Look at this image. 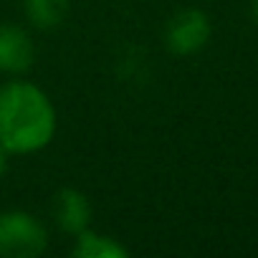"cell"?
<instances>
[{"mask_svg": "<svg viewBox=\"0 0 258 258\" xmlns=\"http://www.w3.org/2000/svg\"><path fill=\"white\" fill-rule=\"evenodd\" d=\"M36 63V41L18 23H0V74L23 76Z\"/></svg>", "mask_w": 258, "mask_h": 258, "instance_id": "cell-4", "label": "cell"}, {"mask_svg": "<svg viewBox=\"0 0 258 258\" xmlns=\"http://www.w3.org/2000/svg\"><path fill=\"white\" fill-rule=\"evenodd\" d=\"M58 129L53 99L28 79L0 84V147L11 157H26L46 150Z\"/></svg>", "mask_w": 258, "mask_h": 258, "instance_id": "cell-1", "label": "cell"}, {"mask_svg": "<svg viewBox=\"0 0 258 258\" xmlns=\"http://www.w3.org/2000/svg\"><path fill=\"white\" fill-rule=\"evenodd\" d=\"M91 215H94L91 200L79 187H61L53 195V218L66 235L74 238L81 230H86L91 225Z\"/></svg>", "mask_w": 258, "mask_h": 258, "instance_id": "cell-5", "label": "cell"}, {"mask_svg": "<svg viewBox=\"0 0 258 258\" xmlns=\"http://www.w3.org/2000/svg\"><path fill=\"white\" fill-rule=\"evenodd\" d=\"M71 8V0H23V13L36 31L58 28Z\"/></svg>", "mask_w": 258, "mask_h": 258, "instance_id": "cell-7", "label": "cell"}, {"mask_svg": "<svg viewBox=\"0 0 258 258\" xmlns=\"http://www.w3.org/2000/svg\"><path fill=\"white\" fill-rule=\"evenodd\" d=\"M71 255L74 258H129V248L114 235L86 228L79 235H74Z\"/></svg>", "mask_w": 258, "mask_h": 258, "instance_id": "cell-6", "label": "cell"}, {"mask_svg": "<svg viewBox=\"0 0 258 258\" xmlns=\"http://www.w3.org/2000/svg\"><path fill=\"white\" fill-rule=\"evenodd\" d=\"M8 157H11V155H8L3 147H0V180L8 175Z\"/></svg>", "mask_w": 258, "mask_h": 258, "instance_id": "cell-8", "label": "cell"}, {"mask_svg": "<svg viewBox=\"0 0 258 258\" xmlns=\"http://www.w3.org/2000/svg\"><path fill=\"white\" fill-rule=\"evenodd\" d=\"M210 36H213V23H210L208 13L200 8L175 11L162 31L165 48L177 58H187V56L200 53L208 46Z\"/></svg>", "mask_w": 258, "mask_h": 258, "instance_id": "cell-3", "label": "cell"}, {"mask_svg": "<svg viewBox=\"0 0 258 258\" xmlns=\"http://www.w3.org/2000/svg\"><path fill=\"white\" fill-rule=\"evenodd\" d=\"M250 16H253V21L258 23V0H250Z\"/></svg>", "mask_w": 258, "mask_h": 258, "instance_id": "cell-9", "label": "cell"}, {"mask_svg": "<svg viewBox=\"0 0 258 258\" xmlns=\"http://www.w3.org/2000/svg\"><path fill=\"white\" fill-rule=\"evenodd\" d=\"M48 228L28 210L0 213V258H38L48 250Z\"/></svg>", "mask_w": 258, "mask_h": 258, "instance_id": "cell-2", "label": "cell"}]
</instances>
